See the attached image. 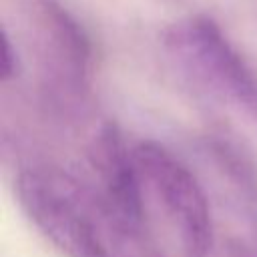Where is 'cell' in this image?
Returning a JSON list of instances; mask_svg holds the SVG:
<instances>
[{"label": "cell", "mask_w": 257, "mask_h": 257, "mask_svg": "<svg viewBox=\"0 0 257 257\" xmlns=\"http://www.w3.org/2000/svg\"><path fill=\"white\" fill-rule=\"evenodd\" d=\"M16 197L30 223L66 257H135V237L108 209L98 189L50 163L16 175Z\"/></svg>", "instance_id": "obj_1"}, {"label": "cell", "mask_w": 257, "mask_h": 257, "mask_svg": "<svg viewBox=\"0 0 257 257\" xmlns=\"http://www.w3.org/2000/svg\"><path fill=\"white\" fill-rule=\"evenodd\" d=\"M165 48L193 84L257 120V70L213 18L175 22L165 32Z\"/></svg>", "instance_id": "obj_2"}, {"label": "cell", "mask_w": 257, "mask_h": 257, "mask_svg": "<svg viewBox=\"0 0 257 257\" xmlns=\"http://www.w3.org/2000/svg\"><path fill=\"white\" fill-rule=\"evenodd\" d=\"M135 159L143 183L163 207L185 257H207L215 243L211 207L191 169L157 141H141Z\"/></svg>", "instance_id": "obj_3"}, {"label": "cell", "mask_w": 257, "mask_h": 257, "mask_svg": "<svg viewBox=\"0 0 257 257\" xmlns=\"http://www.w3.org/2000/svg\"><path fill=\"white\" fill-rule=\"evenodd\" d=\"M44 92L52 104L76 110L84 104L92 78V42L78 18L58 0H36Z\"/></svg>", "instance_id": "obj_4"}, {"label": "cell", "mask_w": 257, "mask_h": 257, "mask_svg": "<svg viewBox=\"0 0 257 257\" xmlns=\"http://www.w3.org/2000/svg\"><path fill=\"white\" fill-rule=\"evenodd\" d=\"M90 161L98 177V193L114 217L135 237H143V177L135 153L126 149L114 124H104L92 141Z\"/></svg>", "instance_id": "obj_5"}, {"label": "cell", "mask_w": 257, "mask_h": 257, "mask_svg": "<svg viewBox=\"0 0 257 257\" xmlns=\"http://www.w3.org/2000/svg\"><path fill=\"white\" fill-rule=\"evenodd\" d=\"M20 72V56L16 46L12 44V38L6 30H2V82H10Z\"/></svg>", "instance_id": "obj_6"}, {"label": "cell", "mask_w": 257, "mask_h": 257, "mask_svg": "<svg viewBox=\"0 0 257 257\" xmlns=\"http://www.w3.org/2000/svg\"><path fill=\"white\" fill-rule=\"evenodd\" d=\"M231 257H257V253H253L251 249H247L243 245H235L231 249Z\"/></svg>", "instance_id": "obj_7"}, {"label": "cell", "mask_w": 257, "mask_h": 257, "mask_svg": "<svg viewBox=\"0 0 257 257\" xmlns=\"http://www.w3.org/2000/svg\"><path fill=\"white\" fill-rule=\"evenodd\" d=\"M253 2H255V6H257V0H253Z\"/></svg>", "instance_id": "obj_8"}, {"label": "cell", "mask_w": 257, "mask_h": 257, "mask_svg": "<svg viewBox=\"0 0 257 257\" xmlns=\"http://www.w3.org/2000/svg\"><path fill=\"white\" fill-rule=\"evenodd\" d=\"M153 257H159V255H153Z\"/></svg>", "instance_id": "obj_9"}]
</instances>
